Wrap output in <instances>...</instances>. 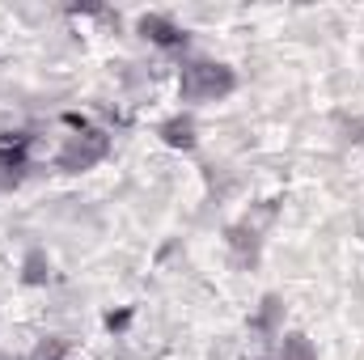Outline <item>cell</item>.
<instances>
[{"label": "cell", "mask_w": 364, "mask_h": 360, "mask_svg": "<svg viewBox=\"0 0 364 360\" xmlns=\"http://www.w3.org/2000/svg\"><path fill=\"white\" fill-rule=\"evenodd\" d=\"M140 34H144L149 43L166 47V51L186 47V30H182L174 17H166V13H144V17H140Z\"/></svg>", "instance_id": "3957f363"}, {"label": "cell", "mask_w": 364, "mask_h": 360, "mask_svg": "<svg viewBox=\"0 0 364 360\" xmlns=\"http://www.w3.org/2000/svg\"><path fill=\"white\" fill-rule=\"evenodd\" d=\"M30 360H68V348H64V339H43L34 352H30Z\"/></svg>", "instance_id": "52a82bcc"}, {"label": "cell", "mask_w": 364, "mask_h": 360, "mask_svg": "<svg viewBox=\"0 0 364 360\" xmlns=\"http://www.w3.org/2000/svg\"><path fill=\"white\" fill-rule=\"evenodd\" d=\"M161 140L170 149H195V119L191 115H174L161 123Z\"/></svg>", "instance_id": "5b68a950"}, {"label": "cell", "mask_w": 364, "mask_h": 360, "mask_svg": "<svg viewBox=\"0 0 364 360\" xmlns=\"http://www.w3.org/2000/svg\"><path fill=\"white\" fill-rule=\"evenodd\" d=\"M279 360H318V352H314V344H309L305 335H284Z\"/></svg>", "instance_id": "8992f818"}, {"label": "cell", "mask_w": 364, "mask_h": 360, "mask_svg": "<svg viewBox=\"0 0 364 360\" xmlns=\"http://www.w3.org/2000/svg\"><path fill=\"white\" fill-rule=\"evenodd\" d=\"M178 90L186 102H216V97H229L237 90V77L229 64H216V60H191L182 64Z\"/></svg>", "instance_id": "6da1fadb"}, {"label": "cell", "mask_w": 364, "mask_h": 360, "mask_svg": "<svg viewBox=\"0 0 364 360\" xmlns=\"http://www.w3.org/2000/svg\"><path fill=\"white\" fill-rule=\"evenodd\" d=\"M106 153H110V136H106L102 127H85V123H81L73 136H64V144H60V153H55V166L68 170V174H81V170L97 166Z\"/></svg>", "instance_id": "7a4b0ae2"}, {"label": "cell", "mask_w": 364, "mask_h": 360, "mask_svg": "<svg viewBox=\"0 0 364 360\" xmlns=\"http://www.w3.org/2000/svg\"><path fill=\"white\" fill-rule=\"evenodd\" d=\"M26 157H30V136H21V132L0 136V170H4V174L26 170Z\"/></svg>", "instance_id": "277c9868"}, {"label": "cell", "mask_w": 364, "mask_h": 360, "mask_svg": "<svg viewBox=\"0 0 364 360\" xmlns=\"http://www.w3.org/2000/svg\"><path fill=\"white\" fill-rule=\"evenodd\" d=\"M275 318H279V301L267 297V301H263V314L255 318V331H275Z\"/></svg>", "instance_id": "ba28073f"}]
</instances>
